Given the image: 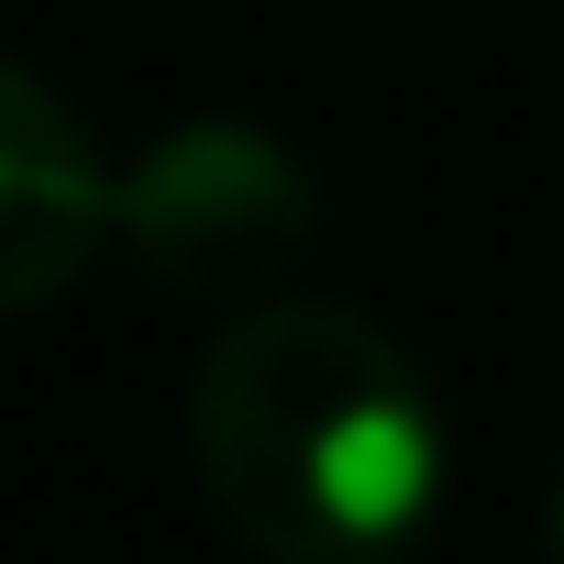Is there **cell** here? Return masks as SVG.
Returning a JSON list of instances; mask_svg holds the SVG:
<instances>
[{
  "mask_svg": "<svg viewBox=\"0 0 564 564\" xmlns=\"http://www.w3.org/2000/svg\"><path fill=\"white\" fill-rule=\"evenodd\" d=\"M188 465L254 564H410L443 520V399L355 300H243L188 377Z\"/></svg>",
  "mask_w": 564,
  "mask_h": 564,
  "instance_id": "obj_1",
  "label": "cell"
},
{
  "mask_svg": "<svg viewBox=\"0 0 564 564\" xmlns=\"http://www.w3.org/2000/svg\"><path fill=\"white\" fill-rule=\"evenodd\" d=\"M322 243V177L265 122H177L122 166V254L177 300H276Z\"/></svg>",
  "mask_w": 564,
  "mask_h": 564,
  "instance_id": "obj_2",
  "label": "cell"
},
{
  "mask_svg": "<svg viewBox=\"0 0 564 564\" xmlns=\"http://www.w3.org/2000/svg\"><path fill=\"white\" fill-rule=\"evenodd\" d=\"M122 243V177L78 100L0 56V322L67 300L78 276Z\"/></svg>",
  "mask_w": 564,
  "mask_h": 564,
  "instance_id": "obj_3",
  "label": "cell"
},
{
  "mask_svg": "<svg viewBox=\"0 0 564 564\" xmlns=\"http://www.w3.org/2000/svg\"><path fill=\"white\" fill-rule=\"evenodd\" d=\"M542 531H553V564H564V487H553V520H542Z\"/></svg>",
  "mask_w": 564,
  "mask_h": 564,
  "instance_id": "obj_4",
  "label": "cell"
}]
</instances>
